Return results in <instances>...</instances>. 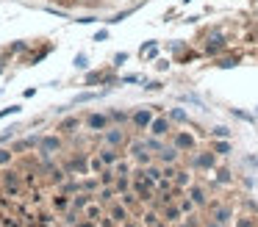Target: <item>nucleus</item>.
I'll return each instance as SVG.
<instances>
[{"mask_svg":"<svg viewBox=\"0 0 258 227\" xmlns=\"http://www.w3.org/2000/svg\"><path fill=\"white\" fill-rule=\"evenodd\" d=\"M219 166V155L214 149H195V155L189 158L191 172H214Z\"/></svg>","mask_w":258,"mask_h":227,"instance_id":"1","label":"nucleus"},{"mask_svg":"<svg viewBox=\"0 0 258 227\" xmlns=\"http://www.w3.org/2000/svg\"><path fill=\"white\" fill-rule=\"evenodd\" d=\"M36 147H39V158L45 161V158H53L56 153H61L64 138H61V133H50V136H42Z\"/></svg>","mask_w":258,"mask_h":227,"instance_id":"2","label":"nucleus"},{"mask_svg":"<svg viewBox=\"0 0 258 227\" xmlns=\"http://www.w3.org/2000/svg\"><path fill=\"white\" fill-rule=\"evenodd\" d=\"M208 210H211V219L219 221L222 227H228L230 221L236 219V208L228 202H208Z\"/></svg>","mask_w":258,"mask_h":227,"instance_id":"3","label":"nucleus"},{"mask_svg":"<svg viewBox=\"0 0 258 227\" xmlns=\"http://www.w3.org/2000/svg\"><path fill=\"white\" fill-rule=\"evenodd\" d=\"M169 144H175V147L180 149V153H195L197 149V138H195V133L191 130H172V136H169Z\"/></svg>","mask_w":258,"mask_h":227,"instance_id":"4","label":"nucleus"},{"mask_svg":"<svg viewBox=\"0 0 258 227\" xmlns=\"http://www.w3.org/2000/svg\"><path fill=\"white\" fill-rule=\"evenodd\" d=\"M153 119H156V111L147 108V105H145V108H134V111H131V127H134L136 133H145L147 127H150Z\"/></svg>","mask_w":258,"mask_h":227,"instance_id":"5","label":"nucleus"},{"mask_svg":"<svg viewBox=\"0 0 258 227\" xmlns=\"http://www.w3.org/2000/svg\"><path fill=\"white\" fill-rule=\"evenodd\" d=\"M100 136H103V144H108V147H117V149H119V147H125V144L131 141L122 125H111V127H106V130H103Z\"/></svg>","mask_w":258,"mask_h":227,"instance_id":"6","label":"nucleus"},{"mask_svg":"<svg viewBox=\"0 0 258 227\" xmlns=\"http://www.w3.org/2000/svg\"><path fill=\"white\" fill-rule=\"evenodd\" d=\"M147 133H150V136H158V138H169L172 136V119L164 116V114H156V119L150 122Z\"/></svg>","mask_w":258,"mask_h":227,"instance_id":"7","label":"nucleus"},{"mask_svg":"<svg viewBox=\"0 0 258 227\" xmlns=\"http://www.w3.org/2000/svg\"><path fill=\"white\" fill-rule=\"evenodd\" d=\"M84 125H86V130H92V133H103L106 127H111V119H108V114L92 111V114H86Z\"/></svg>","mask_w":258,"mask_h":227,"instance_id":"8","label":"nucleus"},{"mask_svg":"<svg viewBox=\"0 0 258 227\" xmlns=\"http://www.w3.org/2000/svg\"><path fill=\"white\" fill-rule=\"evenodd\" d=\"M106 216L122 227L125 221H131V208H125L122 202H111V205H106Z\"/></svg>","mask_w":258,"mask_h":227,"instance_id":"9","label":"nucleus"},{"mask_svg":"<svg viewBox=\"0 0 258 227\" xmlns=\"http://www.w3.org/2000/svg\"><path fill=\"white\" fill-rule=\"evenodd\" d=\"M183 194H189V197H191V202H195L197 208H206V205L211 202V199H208V188L203 186V183H191V186L186 188Z\"/></svg>","mask_w":258,"mask_h":227,"instance_id":"10","label":"nucleus"},{"mask_svg":"<svg viewBox=\"0 0 258 227\" xmlns=\"http://www.w3.org/2000/svg\"><path fill=\"white\" fill-rule=\"evenodd\" d=\"M161 219L167 221L169 227L178 224V221L183 219V210H180V205H178V202H164V205H161Z\"/></svg>","mask_w":258,"mask_h":227,"instance_id":"11","label":"nucleus"},{"mask_svg":"<svg viewBox=\"0 0 258 227\" xmlns=\"http://www.w3.org/2000/svg\"><path fill=\"white\" fill-rule=\"evenodd\" d=\"M180 155H183V153H180L175 144H167L161 153H156V161H158L161 166H167V164H180Z\"/></svg>","mask_w":258,"mask_h":227,"instance_id":"12","label":"nucleus"},{"mask_svg":"<svg viewBox=\"0 0 258 227\" xmlns=\"http://www.w3.org/2000/svg\"><path fill=\"white\" fill-rule=\"evenodd\" d=\"M64 172H67V175H89V158H86V153L75 155V158L64 166Z\"/></svg>","mask_w":258,"mask_h":227,"instance_id":"13","label":"nucleus"},{"mask_svg":"<svg viewBox=\"0 0 258 227\" xmlns=\"http://www.w3.org/2000/svg\"><path fill=\"white\" fill-rule=\"evenodd\" d=\"M172 183H175V188H178V191L183 194L186 188H189L191 183H195V177H191V169H189V166H178V172H175Z\"/></svg>","mask_w":258,"mask_h":227,"instance_id":"14","label":"nucleus"},{"mask_svg":"<svg viewBox=\"0 0 258 227\" xmlns=\"http://www.w3.org/2000/svg\"><path fill=\"white\" fill-rule=\"evenodd\" d=\"M0 180H3V188H6V191L12 194V197H17V194H20V172H12V169H6Z\"/></svg>","mask_w":258,"mask_h":227,"instance_id":"15","label":"nucleus"},{"mask_svg":"<svg viewBox=\"0 0 258 227\" xmlns=\"http://www.w3.org/2000/svg\"><path fill=\"white\" fill-rule=\"evenodd\" d=\"M211 175H214V186H230V183H233V172H230V166H217Z\"/></svg>","mask_w":258,"mask_h":227,"instance_id":"16","label":"nucleus"},{"mask_svg":"<svg viewBox=\"0 0 258 227\" xmlns=\"http://www.w3.org/2000/svg\"><path fill=\"white\" fill-rule=\"evenodd\" d=\"M78 127H81V119H78V116H64V119L58 122L56 130L61 133V136H73V133L78 130Z\"/></svg>","mask_w":258,"mask_h":227,"instance_id":"17","label":"nucleus"},{"mask_svg":"<svg viewBox=\"0 0 258 227\" xmlns=\"http://www.w3.org/2000/svg\"><path fill=\"white\" fill-rule=\"evenodd\" d=\"M50 205H53V210L64 213V210H70V208H73V197H70V194H64V191H58L56 197L50 199Z\"/></svg>","mask_w":258,"mask_h":227,"instance_id":"18","label":"nucleus"},{"mask_svg":"<svg viewBox=\"0 0 258 227\" xmlns=\"http://www.w3.org/2000/svg\"><path fill=\"white\" fill-rule=\"evenodd\" d=\"M97 155H100V161H103V164H106V166H114V164H117L119 158H122V153H119L117 147H108V144H106V147H103V149H100V153H97Z\"/></svg>","mask_w":258,"mask_h":227,"instance_id":"19","label":"nucleus"},{"mask_svg":"<svg viewBox=\"0 0 258 227\" xmlns=\"http://www.w3.org/2000/svg\"><path fill=\"white\" fill-rule=\"evenodd\" d=\"M114 197H119L114 186H100V188H97V194H95V199H97V202H103V205H111Z\"/></svg>","mask_w":258,"mask_h":227,"instance_id":"20","label":"nucleus"},{"mask_svg":"<svg viewBox=\"0 0 258 227\" xmlns=\"http://www.w3.org/2000/svg\"><path fill=\"white\" fill-rule=\"evenodd\" d=\"M84 216H86V219H92V221H100L103 219V202L92 199V202L84 208Z\"/></svg>","mask_w":258,"mask_h":227,"instance_id":"21","label":"nucleus"},{"mask_svg":"<svg viewBox=\"0 0 258 227\" xmlns=\"http://www.w3.org/2000/svg\"><path fill=\"white\" fill-rule=\"evenodd\" d=\"M92 199H95V194H89V191H78V194H73V208L84 213V208L92 202Z\"/></svg>","mask_w":258,"mask_h":227,"instance_id":"22","label":"nucleus"},{"mask_svg":"<svg viewBox=\"0 0 258 227\" xmlns=\"http://www.w3.org/2000/svg\"><path fill=\"white\" fill-rule=\"evenodd\" d=\"M211 149L219 155V158H228V155L233 153V147H230V141H228V138H214Z\"/></svg>","mask_w":258,"mask_h":227,"instance_id":"23","label":"nucleus"},{"mask_svg":"<svg viewBox=\"0 0 258 227\" xmlns=\"http://www.w3.org/2000/svg\"><path fill=\"white\" fill-rule=\"evenodd\" d=\"M114 188H117V194H128L131 188H134V177H131V175H117Z\"/></svg>","mask_w":258,"mask_h":227,"instance_id":"24","label":"nucleus"},{"mask_svg":"<svg viewBox=\"0 0 258 227\" xmlns=\"http://www.w3.org/2000/svg\"><path fill=\"white\" fill-rule=\"evenodd\" d=\"M108 119H111V125H125V122H131V111L111 108V111H108Z\"/></svg>","mask_w":258,"mask_h":227,"instance_id":"25","label":"nucleus"},{"mask_svg":"<svg viewBox=\"0 0 258 227\" xmlns=\"http://www.w3.org/2000/svg\"><path fill=\"white\" fill-rule=\"evenodd\" d=\"M158 221H161V210H158V208H150V210L142 213V224H145V227H156Z\"/></svg>","mask_w":258,"mask_h":227,"instance_id":"26","label":"nucleus"},{"mask_svg":"<svg viewBox=\"0 0 258 227\" xmlns=\"http://www.w3.org/2000/svg\"><path fill=\"white\" fill-rule=\"evenodd\" d=\"M39 138L42 136H28V138H23V141H17L14 144V155H20V153H25V149H31V147H36V144H39Z\"/></svg>","mask_w":258,"mask_h":227,"instance_id":"27","label":"nucleus"},{"mask_svg":"<svg viewBox=\"0 0 258 227\" xmlns=\"http://www.w3.org/2000/svg\"><path fill=\"white\" fill-rule=\"evenodd\" d=\"M145 144H147V149H150L153 155H156V153H161V149L167 147V141H164V138H158V136H150V133L145 136Z\"/></svg>","mask_w":258,"mask_h":227,"instance_id":"28","label":"nucleus"},{"mask_svg":"<svg viewBox=\"0 0 258 227\" xmlns=\"http://www.w3.org/2000/svg\"><path fill=\"white\" fill-rule=\"evenodd\" d=\"M233 227H258V216L252 213H241L233 219Z\"/></svg>","mask_w":258,"mask_h":227,"instance_id":"29","label":"nucleus"},{"mask_svg":"<svg viewBox=\"0 0 258 227\" xmlns=\"http://www.w3.org/2000/svg\"><path fill=\"white\" fill-rule=\"evenodd\" d=\"M97 188H100V180H97V175H89L81 180V191H89V194H97Z\"/></svg>","mask_w":258,"mask_h":227,"instance_id":"30","label":"nucleus"},{"mask_svg":"<svg viewBox=\"0 0 258 227\" xmlns=\"http://www.w3.org/2000/svg\"><path fill=\"white\" fill-rule=\"evenodd\" d=\"M97 180H100V186H114V180H117V172H114V166H106V169L97 175Z\"/></svg>","mask_w":258,"mask_h":227,"instance_id":"31","label":"nucleus"},{"mask_svg":"<svg viewBox=\"0 0 258 227\" xmlns=\"http://www.w3.org/2000/svg\"><path fill=\"white\" fill-rule=\"evenodd\" d=\"M58 188H61L64 194H70V197H73V194H78V191H81V180H75V175H73L70 180H64Z\"/></svg>","mask_w":258,"mask_h":227,"instance_id":"32","label":"nucleus"},{"mask_svg":"<svg viewBox=\"0 0 258 227\" xmlns=\"http://www.w3.org/2000/svg\"><path fill=\"white\" fill-rule=\"evenodd\" d=\"M114 172H117V175H134V161L119 158L117 164H114Z\"/></svg>","mask_w":258,"mask_h":227,"instance_id":"33","label":"nucleus"},{"mask_svg":"<svg viewBox=\"0 0 258 227\" xmlns=\"http://www.w3.org/2000/svg\"><path fill=\"white\" fill-rule=\"evenodd\" d=\"M178 205H180V210H183V216H191V213L197 210V205L191 202L189 194H186V197H180V199H178Z\"/></svg>","mask_w":258,"mask_h":227,"instance_id":"34","label":"nucleus"},{"mask_svg":"<svg viewBox=\"0 0 258 227\" xmlns=\"http://www.w3.org/2000/svg\"><path fill=\"white\" fill-rule=\"evenodd\" d=\"M119 202H122L125 208H131V210H134L136 205H139V197H136L134 191H128V194H119Z\"/></svg>","mask_w":258,"mask_h":227,"instance_id":"35","label":"nucleus"},{"mask_svg":"<svg viewBox=\"0 0 258 227\" xmlns=\"http://www.w3.org/2000/svg\"><path fill=\"white\" fill-rule=\"evenodd\" d=\"M103 169H106V164L100 161V155H92L89 158V175H100Z\"/></svg>","mask_w":258,"mask_h":227,"instance_id":"36","label":"nucleus"},{"mask_svg":"<svg viewBox=\"0 0 258 227\" xmlns=\"http://www.w3.org/2000/svg\"><path fill=\"white\" fill-rule=\"evenodd\" d=\"M64 177H67V172H64V169H56V166L50 169V183H53V186H61Z\"/></svg>","mask_w":258,"mask_h":227,"instance_id":"37","label":"nucleus"},{"mask_svg":"<svg viewBox=\"0 0 258 227\" xmlns=\"http://www.w3.org/2000/svg\"><path fill=\"white\" fill-rule=\"evenodd\" d=\"M169 119L172 122H189V114L183 108H169Z\"/></svg>","mask_w":258,"mask_h":227,"instance_id":"38","label":"nucleus"},{"mask_svg":"<svg viewBox=\"0 0 258 227\" xmlns=\"http://www.w3.org/2000/svg\"><path fill=\"white\" fill-rule=\"evenodd\" d=\"M14 161V149H6V147H0V166H9Z\"/></svg>","mask_w":258,"mask_h":227,"instance_id":"39","label":"nucleus"},{"mask_svg":"<svg viewBox=\"0 0 258 227\" xmlns=\"http://www.w3.org/2000/svg\"><path fill=\"white\" fill-rule=\"evenodd\" d=\"M225 44H222V39H211V44H206V53H219Z\"/></svg>","mask_w":258,"mask_h":227,"instance_id":"40","label":"nucleus"},{"mask_svg":"<svg viewBox=\"0 0 258 227\" xmlns=\"http://www.w3.org/2000/svg\"><path fill=\"white\" fill-rule=\"evenodd\" d=\"M211 136H217V138H228V136H230V130H228V127H214Z\"/></svg>","mask_w":258,"mask_h":227,"instance_id":"41","label":"nucleus"},{"mask_svg":"<svg viewBox=\"0 0 258 227\" xmlns=\"http://www.w3.org/2000/svg\"><path fill=\"white\" fill-rule=\"evenodd\" d=\"M75 227H97V221H92V219H86V216H81V221Z\"/></svg>","mask_w":258,"mask_h":227,"instance_id":"42","label":"nucleus"},{"mask_svg":"<svg viewBox=\"0 0 258 227\" xmlns=\"http://www.w3.org/2000/svg\"><path fill=\"white\" fill-rule=\"evenodd\" d=\"M97 227H117V221H111V219L106 216V219H100V221H97Z\"/></svg>","mask_w":258,"mask_h":227,"instance_id":"43","label":"nucleus"},{"mask_svg":"<svg viewBox=\"0 0 258 227\" xmlns=\"http://www.w3.org/2000/svg\"><path fill=\"white\" fill-rule=\"evenodd\" d=\"M200 227H222V224H219V221H214V219H206Z\"/></svg>","mask_w":258,"mask_h":227,"instance_id":"44","label":"nucleus"},{"mask_svg":"<svg viewBox=\"0 0 258 227\" xmlns=\"http://www.w3.org/2000/svg\"><path fill=\"white\" fill-rule=\"evenodd\" d=\"M75 66H81V69H84V66H86V55H78V58H75Z\"/></svg>","mask_w":258,"mask_h":227,"instance_id":"45","label":"nucleus"},{"mask_svg":"<svg viewBox=\"0 0 258 227\" xmlns=\"http://www.w3.org/2000/svg\"><path fill=\"white\" fill-rule=\"evenodd\" d=\"M9 138H14V130H6L3 136H0V141H9Z\"/></svg>","mask_w":258,"mask_h":227,"instance_id":"46","label":"nucleus"},{"mask_svg":"<svg viewBox=\"0 0 258 227\" xmlns=\"http://www.w3.org/2000/svg\"><path fill=\"white\" fill-rule=\"evenodd\" d=\"M56 3H67V0H56Z\"/></svg>","mask_w":258,"mask_h":227,"instance_id":"47","label":"nucleus"}]
</instances>
